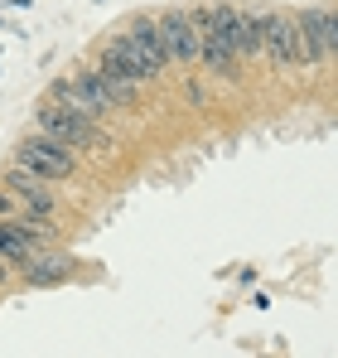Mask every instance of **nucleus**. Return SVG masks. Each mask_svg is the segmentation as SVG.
<instances>
[{"mask_svg": "<svg viewBox=\"0 0 338 358\" xmlns=\"http://www.w3.org/2000/svg\"><path fill=\"white\" fill-rule=\"evenodd\" d=\"M193 24H198V68L208 78L237 83V5L232 0H198L189 5Z\"/></svg>", "mask_w": 338, "mask_h": 358, "instance_id": "1", "label": "nucleus"}, {"mask_svg": "<svg viewBox=\"0 0 338 358\" xmlns=\"http://www.w3.org/2000/svg\"><path fill=\"white\" fill-rule=\"evenodd\" d=\"M34 131L63 141L68 150H87V155H112V145H116L112 136L102 131V121L78 117L73 107H63V102H54V97H44V102L34 107Z\"/></svg>", "mask_w": 338, "mask_h": 358, "instance_id": "2", "label": "nucleus"}, {"mask_svg": "<svg viewBox=\"0 0 338 358\" xmlns=\"http://www.w3.org/2000/svg\"><path fill=\"white\" fill-rule=\"evenodd\" d=\"M15 165H24L29 175H39L44 184H63V179L78 175V155H73L63 141L44 136V131L20 136V145H15Z\"/></svg>", "mask_w": 338, "mask_h": 358, "instance_id": "3", "label": "nucleus"}, {"mask_svg": "<svg viewBox=\"0 0 338 358\" xmlns=\"http://www.w3.org/2000/svg\"><path fill=\"white\" fill-rule=\"evenodd\" d=\"M49 97L63 102V107H73L78 117H92V121H107L116 112L112 92H107L102 78H97V68H82L78 78H54V83H49Z\"/></svg>", "mask_w": 338, "mask_h": 358, "instance_id": "4", "label": "nucleus"}, {"mask_svg": "<svg viewBox=\"0 0 338 358\" xmlns=\"http://www.w3.org/2000/svg\"><path fill=\"white\" fill-rule=\"evenodd\" d=\"M155 29H160V49H165L169 63H179V68H198V24H193V15L189 10H165V15H155Z\"/></svg>", "mask_w": 338, "mask_h": 358, "instance_id": "5", "label": "nucleus"}, {"mask_svg": "<svg viewBox=\"0 0 338 358\" xmlns=\"http://www.w3.org/2000/svg\"><path fill=\"white\" fill-rule=\"evenodd\" d=\"M135 59H140V68H145V78L155 83L160 73L169 68V59H165V49H160V29H155V15H131L126 24H121V34H116Z\"/></svg>", "mask_w": 338, "mask_h": 358, "instance_id": "6", "label": "nucleus"}, {"mask_svg": "<svg viewBox=\"0 0 338 358\" xmlns=\"http://www.w3.org/2000/svg\"><path fill=\"white\" fill-rule=\"evenodd\" d=\"M0 184L15 194V203H20V213H24V218H34V223H49V228H54L58 203H54V194L44 189V179H39V175H29L24 165H10Z\"/></svg>", "mask_w": 338, "mask_h": 358, "instance_id": "7", "label": "nucleus"}, {"mask_svg": "<svg viewBox=\"0 0 338 358\" xmlns=\"http://www.w3.org/2000/svg\"><path fill=\"white\" fill-rule=\"evenodd\" d=\"M266 59L276 63L281 73L304 68V44H300V24L285 10H266Z\"/></svg>", "mask_w": 338, "mask_h": 358, "instance_id": "8", "label": "nucleus"}, {"mask_svg": "<svg viewBox=\"0 0 338 358\" xmlns=\"http://www.w3.org/2000/svg\"><path fill=\"white\" fill-rule=\"evenodd\" d=\"M295 24H300V44H304V73H314L319 63H329V10L309 5L295 15Z\"/></svg>", "mask_w": 338, "mask_h": 358, "instance_id": "9", "label": "nucleus"}, {"mask_svg": "<svg viewBox=\"0 0 338 358\" xmlns=\"http://www.w3.org/2000/svg\"><path fill=\"white\" fill-rule=\"evenodd\" d=\"M20 276H24V286H34V291H49V286H63L68 276H73V257H63V252H34L24 266H20Z\"/></svg>", "mask_w": 338, "mask_h": 358, "instance_id": "10", "label": "nucleus"}, {"mask_svg": "<svg viewBox=\"0 0 338 358\" xmlns=\"http://www.w3.org/2000/svg\"><path fill=\"white\" fill-rule=\"evenodd\" d=\"M237 59H266V10H237Z\"/></svg>", "mask_w": 338, "mask_h": 358, "instance_id": "11", "label": "nucleus"}, {"mask_svg": "<svg viewBox=\"0 0 338 358\" xmlns=\"http://www.w3.org/2000/svg\"><path fill=\"white\" fill-rule=\"evenodd\" d=\"M97 63H102V68H116V73H126V78H135V83H150V78H145V68H140V59H135V54H131L116 34H112V39H102Z\"/></svg>", "mask_w": 338, "mask_h": 358, "instance_id": "12", "label": "nucleus"}, {"mask_svg": "<svg viewBox=\"0 0 338 358\" xmlns=\"http://www.w3.org/2000/svg\"><path fill=\"white\" fill-rule=\"evenodd\" d=\"M97 68V78H102V87L112 92V102H116V112H126L135 97H140V87L145 83H135V78H126V73H116V68H102V63H92Z\"/></svg>", "mask_w": 338, "mask_h": 358, "instance_id": "13", "label": "nucleus"}, {"mask_svg": "<svg viewBox=\"0 0 338 358\" xmlns=\"http://www.w3.org/2000/svg\"><path fill=\"white\" fill-rule=\"evenodd\" d=\"M0 213H5V218H20V203H15V194H10L5 184H0Z\"/></svg>", "mask_w": 338, "mask_h": 358, "instance_id": "14", "label": "nucleus"}, {"mask_svg": "<svg viewBox=\"0 0 338 358\" xmlns=\"http://www.w3.org/2000/svg\"><path fill=\"white\" fill-rule=\"evenodd\" d=\"M329 59H338V5L329 10Z\"/></svg>", "mask_w": 338, "mask_h": 358, "instance_id": "15", "label": "nucleus"}, {"mask_svg": "<svg viewBox=\"0 0 338 358\" xmlns=\"http://www.w3.org/2000/svg\"><path fill=\"white\" fill-rule=\"evenodd\" d=\"M10 276H15V266H10V262L0 257V286H10Z\"/></svg>", "mask_w": 338, "mask_h": 358, "instance_id": "16", "label": "nucleus"}]
</instances>
